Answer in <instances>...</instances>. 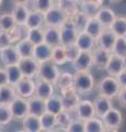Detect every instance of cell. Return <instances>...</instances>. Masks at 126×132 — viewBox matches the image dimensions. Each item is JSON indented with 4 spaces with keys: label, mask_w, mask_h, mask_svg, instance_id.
<instances>
[{
    "label": "cell",
    "mask_w": 126,
    "mask_h": 132,
    "mask_svg": "<svg viewBox=\"0 0 126 132\" xmlns=\"http://www.w3.org/2000/svg\"><path fill=\"white\" fill-rule=\"evenodd\" d=\"M74 87L78 94H89L94 88V78L88 71L76 72L74 75Z\"/></svg>",
    "instance_id": "6da1fadb"
},
{
    "label": "cell",
    "mask_w": 126,
    "mask_h": 132,
    "mask_svg": "<svg viewBox=\"0 0 126 132\" xmlns=\"http://www.w3.org/2000/svg\"><path fill=\"white\" fill-rule=\"evenodd\" d=\"M67 12L58 3L53 6L48 11L44 13V24L46 27H57L59 28L68 18Z\"/></svg>",
    "instance_id": "7a4b0ae2"
},
{
    "label": "cell",
    "mask_w": 126,
    "mask_h": 132,
    "mask_svg": "<svg viewBox=\"0 0 126 132\" xmlns=\"http://www.w3.org/2000/svg\"><path fill=\"white\" fill-rule=\"evenodd\" d=\"M96 89L101 96L112 99L117 96V94H119L121 89V86L119 84V81H117L116 77L109 75L106 77L102 78V79L98 82Z\"/></svg>",
    "instance_id": "3957f363"
},
{
    "label": "cell",
    "mask_w": 126,
    "mask_h": 132,
    "mask_svg": "<svg viewBox=\"0 0 126 132\" xmlns=\"http://www.w3.org/2000/svg\"><path fill=\"white\" fill-rule=\"evenodd\" d=\"M60 32V44L62 45H68L76 42L77 35H78V30L76 29V26L72 21L71 16H68L62 26L59 27Z\"/></svg>",
    "instance_id": "277c9868"
},
{
    "label": "cell",
    "mask_w": 126,
    "mask_h": 132,
    "mask_svg": "<svg viewBox=\"0 0 126 132\" xmlns=\"http://www.w3.org/2000/svg\"><path fill=\"white\" fill-rule=\"evenodd\" d=\"M59 69L57 67L54 62L50 61H45L40 63L38 65V71H37V75L40 77V79L50 81L52 84H55L56 79L59 75Z\"/></svg>",
    "instance_id": "5b68a950"
},
{
    "label": "cell",
    "mask_w": 126,
    "mask_h": 132,
    "mask_svg": "<svg viewBox=\"0 0 126 132\" xmlns=\"http://www.w3.org/2000/svg\"><path fill=\"white\" fill-rule=\"evenodd\" d=\"M60 96H62L64 110H67L69 112L74 111L76 109L77 105H78V102L80 101L79 94L76 92L74 86L60 90Z\"/></svg>",
    "instance_id": "8992f818"
},
{
    "label": "cell",
    "mask_w": 126,
    "mask_h": 132,
    "mask_svg": "<svg viewBox=\"0 0 126 132\" xmlns=\"http://www.w3.org/2000/svg\"><path fill=\"white\" fill-rule=\"evenodd\" d=\"M17 96L29 99L35 93V82L30 77H22L14 86Z\"/></svg>",
    "instance_id": "52a82bcc"
},
{
    "label": "cell",
    "mask_w": 126,
    "mask_h": 132,
    "mask_svg": "<svg viewBox=\"0 0 126 132\" xmlns=\"http://www.w3.org/2000/svg\"><path fill=\"white\" fill-rule=\"evenodd\" d=\"M101 119L104 123V127L108 128L109 130H117L123 123V116L120 112V110L113 107Z\"/></svg>",
    "instance_id": "ba28073f"
},
{
    "label": "cell",
    "mask_w": 126,
    "mask_h": 132,
    "mask_svg": "<svg viewBox=\"0 0 126 132\" xmlns=\"http://www.w3.org/2000/svg\"><path fill=\"white\" fill-rule=\"evenodd\" d=\"M10 109L13 118L17 119H22L29 113V102H27L26 98L17 96L13 100L10 102Z\"/></svg>",
    "instance_id": "9c48e42d"
},
{
    "label": "cell",
    "mask_w": 126,
    "mask_h": 132,
    "mask_svg": "<svg viewBox=\"0 0 126 132\" xmlns=\"http://www.w3.org/2000/svg\"><path fill=\"white\" fill-rule=\"evenodd\" d=\"M18 65L24 77L32 78L33 76L37 75L40 63L35 59H33V57H21Z\"/></svg>",
    "instance_id": "30bf717a"
},
{
    "label": "cell",
    "mask_w": 126,
    "mask_h": 132,
    "mask_svg": "<svg viewBox=\"0 0 126 132\" xmlns=\"http://www.w3.org/2000/svg\"><path fill=\"white\" fill-rule=\"evenodd\" d=\"M76 114L77 118L82 121H86L88 119L93 118L95 116L94 104L90 100H80L76 107Z\"/></svg>",
    "instance_id": "8fae6325"
},
{
    "label": "cell",
    "mask_w": 126,
    "mask_h": 132,
    "mask_svg": "<svg viewBox=\"0 0 126 132\" xmlns=\"http://www.w3.org/2000/svg\"><path fill=\"white\" fill-rule=\"evenodd\" d=\"M91 54H92V66H94V67L99 69H105V66H106L110 57H111L112 52L98 46L96 48L92 50Z\"/></svg>",
    "instance_id": "7c38bea8"
},
{
    "label": "cell",
    "mask_w": 126,
    "mask_h": 132,
    "mask_svg": "<svg viewBox=\"0 0 126 132\" xmlns=\"http://www.w3.org/2000/svg\"><path fill=\"white\" fill-rule=\"evenodd\" d=\"M125 68L126 67H125L124 57H121V56L115 55L112 53L106 66H105V71H106L108 75L116 77L121 72H123Z\"/></svg>",
    "instance_id": "4fadbf2b"
},
{
    "label": "cell",
    "mask_w": 126,
    "mask_h": 132,
    "mask_svg": "<svg viewBox=\"0 0 126 132\" xmlns=\"http://www.w3.org/2000/svg\"><path fill=\"white\" fill-rule=\"evenodd\" d=\"M117 36L114 34V32L111 30V28H104L102 31H101L100 35L96 38V43L100 47H102L104 50H108V51L111 52L113 48V45L115 43Z\"/></svg>",
    "instance_id": "5bb4252c"
},
{
    "label": "cell",
    "mask_w": 126,
    "mask_h": 132,
    "mask_svg": "<svg viewBox=\"0 0 126 132\" xmlns=\"http://www.w3.org/2000/svg\"><path fill=\"white\" fill-rule=\"evenodd\" d=\"M76 72L89 71L92 67V54L89 51H81L75 61L71 62Z\"/></svg>",
    "instance_id": "9a60e30c"
},
{
    "label": "cell",
    "mask_w": 126,
    "mask_h": 132,
    "mask_svg": "<svg viewBox=\"0 0 126 132\" xmlns=\"http://www.w3.org/2000/svg\"><path fill=\"white\" fill-rule=\"evenodd\" d=\"M21 56L19 55L15 46L12 44L0 50V60H1L3 65H12V64H18Z\"/></svg>",
    "instance_id": "2e32d148"
},
{
    "label": "cell",
    "mask_w": 126,
    "mask_h": 132,
    "mask_svg": "<svg viewBox=\"0 0 126 132\" xmlns=\"http://www.w3.org/2000/svg\"><path fill=\"white\" fill-rule=\"evenodd\" d=\"M95 18L99 20L101 26L104 29V28H111L112 23L114 22V20L116 18V15H115V12L112 9L106 8V7H101L99 11L96 12Z\"/></svg>",
    "instance_id": "e0dca14e"
},
{
    "label": "cell",
    "mask_w": 126,
    "mask_h": 132,
    "mask_svg": "<svg viewBox=\"0 0 126 132\" xmlns=\"http://www.w3.org/2000/svg\"><path fill=\"white\" fill-rule=\"evenodd\" d=\"M76 45L79 47L80 51H89L91 52L94 48L95 45V39L92 38L90 34H88L87 32L81 31L78 33L76 39Z\"/></svg>",
    "instance_id": "ac0fdd59"
},
{
    "label": "cell",
    "mask_w": 126,
    "mask_h": 132,
    "mask_svg": "<svg viewBox=\"0 0 126 132\" xmlns=\"http://www.w3.org/2000/svg\"><path fill=\"white\" fill-rule=\"evenodd\" d=\"M52 51H53V47L45 42L37 44V45H34L33 59H35L38 63H42V62H45V61H50L51 57H52Z\"/></svg>",
    "instance_id": "d6986e66"
},
{
    "label": "cell",
    "mask_w": 126,
    "mask_h": 132,
    "mask_svg": "<svg viewBox=\"0 0 126 132\" xmlns=\"http://www.w3.org/2000/svg\"><path fill=\"white\" fill-rule=\"evenodd\" d=\"M53 94H54V84L43 79H40L37 82H35V96L46 100Z\"/></svg>",
    "instance_id": "ffe728a7"
},
{
    "label": "cell",
    "mask_w": 126,
    "mask_h": 132,
    "mask_svg": "<svg viewBox=\"0 0 126 132\" xmlns=\"http://www.w3.org/2000/svg\"><path fill=\"white\" fill-rule=\"evenodd\" d=\"M44 31V42L51 45L52 47L60 44V32L57 27H45Z\"/></svg>",
    "instance_id": "44dd1931"
},
{
    "label": "cell",
    "mask_w": 126,
    "mask_h": 132,
    "mask_svg": "<svg viewBox=\"0 0 126 132\" xmlns=\"http://www.w3.org/2000/svg\"><path fill=\"white\" fill-rule=\"evenodd\" d=\"M94 104V110H95V116L99 118H102L103 116L108 112V111L112 108V101L111 99L104 96L99 95L93 101Z\"/></svg>",
    "instance_id": "7402d4cb"
},
{
    "label": "cell",
    "mask_w": 126,
    "mask_h": 132,
    "mask_svg": "<svg viewBox=\"0 0 126 132\" xmlns=\"http://www.w3.org/2000/svg\"><path fill=\"white\" fill-rule=\"evenodd\" d=\"M22 126L23 130L26 132H41V121L40 117L32 113H27L25 117L22 119Z\"/></svg>",
    "instance_id": "603a6c76"
},
{
    "label": "cell",
    "mask_w": 126,
    "mask_h": 132,
    "mask_svg": "<svg viewBox=\"0 0 126 132\" xmlns=\"http://www.w3.org/2000/svg\"><path fill=\"white\" fill-rule=\"evenodd\" d=\"M27 102H29V113L38 116L40 117L41 114H43L46 111L45 100L37 96H35V95H33L32 97L27 99Z\"/></svg>",
    "instance_id": "cb8c5ba5"
},
{
    "label": "cell",
    "mask_w": 126,
    "mask_h": 132,
    "mask_svg": "<svg viewBox=\"0 0 126 132\" xmlns=\"http://www.w3.org/2000/svg\"><path fill=\"white\" fill-rule=\"evenodd\" d=\"M45 107H46V111L52 112L54 114H57L62 110H64L62 96L53 94L51 97H48L45 100Z\"/></svg>",
    "instance_id": "d4e9b609"
},
{
    "label": "cell",
    "mask_w": 126,
    "mask_h": 132,
    "mask_svg": "<svg viewBox=\"0 0 126 132\" xmlns=\"http://www.w3.org/2000/svg\"><path fill=\"white\" fill-rule=\"evenodd\" d=\"M17 97L14 86L10 84L0 86V104L2 105H10V102Z\"/></svg>",
    "instance_id": "484cf974"
},
{
    "label": "cell",
    "mask_w": 126,
    "mask_h": 132,
    "mask_svg": "<svg viewBox=\"0 0 126 132\" xmlns=\"http://www.w3.org/2000/svg\"><path fill=\"white\" fill-rule=\"evenodd\" d=\"M15 48L21 57H33L34 44L29 39H22L17 42Z\"/></svg>",
    "instance_id": "4316f807"
},
{
    "label": "cell",
    "mask_w": 126,
    "mask_h": 132,
    "mask_svg": "<svg viewBox=\"0 0 126 132\" xmlns=\"http://www.w3.org/2000/svg\"><path fill=\"white\" fill-rule=\"evenodd\" d=\"M11 13L13 15L14 21L17 24H25L30 10L26 7V5H14Z\"/></svg>",
    "instance_id": "83f0119b"
},
{
    "label": "cell",
    "mask_w": 126,
    "mask_h": 132,
    "mask_svg": "<svg viewBox=\"0 0 126 132\" xmlns=\"http://www.w3.org/2000/svg\"><path fill=\"white\" fill-rule=\"evenodd\" d=\"M25 26L27 29H35V28H43L44 26V13L40 11H30L29 16L26 19Z\"/></svg>",
    "instance_id": "f1b7e54d"
},
{
    "label": "cell",
    "mask_w": 126,
    "mask_h": 132,
    "mask_svg": "<svg viewBox=\"0 0 126 132\" xmlns=\"http://www.w3.org/2000/svg\"><path fill=\"white\" fill-rule=\"evenodd\" d=\"M7 76H8V82L12 86H15V84L23 77L22 72L20 69L18 64H12V65H6L5 66Z\"/></svg>",
    "instance_id": "f546056e"
},
{
    "label": "cell",
    "mask_w": 126,
    "mask_h": 132,
    "mask_svg": "<svg viewBox=\"0 0 126 132\" xmlns=\"http://www.w3.org/2000/svg\"><path fill=\"white\" fill-rule=\"evenodd\" d=\"M84 122V132H103L105 131L104 123L102 119L94 116L93 118H90Z\"/></svg>",
    "instance_id": "4dcf8cb0"
},
{
    "label": "cell",
    "mask_w": 126,
    "mask_h": 132,
    "mask_svg": "<svg viewBox=\"0 0 126 132\" xmlns=\"http://www.w3.org/2000/svg\"><path fill=\"white\" fill-rule=\"evenodd\" d=\"M40 121L42 131H53L56 127V114L45 111L40 116Z\"/></svg>",
    "instance_id": "1f68e13d"
},
{
    "label": "cell",
    "mask_w": 126,
    "mask_h": 132,
    "mask_svg": "<svg viewBox=\"0 0 126 132\" xmlns=\"http://www.w3.org/2000/svg\"><path fill=\"white\" fill-rule=\"evenodd\" d=\"M103 30V27L101 26V23L99 22V20H98L95 16H93V18H89L88 22H87V26L84 28V32H87L88 34H90L92 38H94L96 40V38L100 35L101 31Z\"/></svg>",
    "instance_id": "d6a6232c"
},
{
    "label": "cell",
    "mask_w": 126,
    "mask_h": 132,
    "mask_svg": "<svg viewBox=\"0 0 126 132\" xmlns=\"http://www.w3.org/2000/svg\"><path fill=\"white\" fill-rule=\"evenodd\" d=\"M55 85L57 86L59 90L71 87V86H74V75L68 72L59 73L57 79L55 81Z\"/></svg>",
    "instance_id": "836d02e7"
},
{
    "label": "cell",
    "mask_w": 126,
    "mask_h": 132,
    "mask_svg": "<svg viewBox=\"0 0 126 132\" xmlns=\"http://www.w3.org/2000/svg\"><path fill=\"white\" fill-rule=\"evenodd\" d=\"M51 61L54 62L56 65H63V64L66 63V62H68L67 57H66V53H65L64 45L59 44V45H57V46L53 47Z\"/></svg>",
    "instance_id": "e575fe53"
},
{
    "label": "cell",
    "mask_w": 126,
    "mask_h": 132,
    "mask_svg": "<svg viewBox=\"0 0 126 132\" xmlns=\"http://www.w3.org/2000/svg\"><path fill=\"white\" fill-rule=\"evenodd\" d=\"M81 6V11L83 12L84 14H87L89 18H93L95 16L96 12L99 11V9L102 7V3L95 1V0H88L87 2L82 3Z\"/></svg>",
    "instance_id": "d590c367"
},
{
    "label": "cell",
    "mask_w": 126,
    "mask_h": 132,
    "mask_svg": "<svg viewBox=\"0 0 126 132\" xmlns=\"http://www.w3.org/2000/svg\"><path fill=\"white\" fill-rule=\"evenodd\" d=\"M111 30L116 36H126V18L116 16L111 26Z\"/></svg>",
    "instance_id": "8d00e7d4"
},
{
    "label": "cell",
    "mask_w": 126,
    "mask_h": 132,
    "mask_svg": "<svg viewBox=\"0 0 126 132\" xmlns=\"http://www.w3.org/2000/svg\"><path fill=\"white\" fill-rule=\"evenodd\" d=\"M72 18V21H74L75 26H76V29L78 30V32H81L84 30V28L87 26V22L89 20V16L87 14H84L82 11H77L74 15H71Z\"/></svg>",
    "instance_id": "74e56055"
},
{
    "label": "cell",
    "mask_w": 126,
    "mask_h": 132,
    "mask_svg": "<svg viewBox=\"0 0 126 132\" xmlns=\"http://www.w3.org/2000/svg\"><path fill=\"white\" fill-rule=\"evenodd\" d=\"M111 52L121 57L126 56V36H117Z\"/></svg>",
    "instance_id": "f35d334b"
},
{
    "label": "cell",
    "mask_w": 126,
    "mask_h": 132,
    "mask_svg": "<svg viewBox=\"0 0 126 132\" xmlns=\"http://www.w3.org/2000/svg\"><path fill=\"white\" fill-rule=\"evenodd\" d=\"M26 39H29L34 45H37L44 42V31L42 28L29 29Z\"/></svg>",
    "instance_id": "ab89813d"
},
{
    "label": "cell",
    "mask_w": 126,
    "mask_h": 132,
    "mask_svg": "<svg viewBox=\"0 0 126 132\" xmlns=\"http://www.w3.org/2000/svg\"><path fill=\"white\" fill-rule=\"evenodd\" d=\"M15 21L12 13H2L0 14V31H9L15 26Z\"/></svg>",
    "instance_id": "60d3db41"
},
{
    "label": "cell",
    "mask_w": 126,
    "mask_h": 132,
    "mask_svg": "<svg viewBox=\"0 0 126 132\" xmlns=\"http://www.w3.org/2000/svg\"><path fill=\"white\" fill-rule=\"evenodd\" d=\"M72 120L70 117V112L67 110H62L60 112L56 114V127L63 128L65 130L68 127V125Z\"/></svg>",
    "instance_id": "b9f144b4"
},
{
    "label": "cell",
    "mask_w": 126,
    "mask_h": 132,
    "mask_svg": "<svg viewBox=\"0 0 126 132\" xmlns=\"http://www.w3.org/2000/svg\"><path fill=\"white\" fill-rule=\"evenodd\" d=\"M13 116H12L11 109L9 105H2L0 104V126H7L10 123Z\"/></svg>",
    "instance_id": "7bdbcfd3"
},
{
    "label": "cell",
    "mask_w": 126,
    "mask_h": 132,
    "mask_svg": "<svg viewBox=\"0 0 126 132\" xmlns=\"http://www.w3.org/2000/svg\"><path fill=\"white\" fill-rule=\"evenodd\" d=\"M32 3H33V9L42 12V13H45L54 6L53 0H33Z\"/></svg>",
    "instance_id": "ee69618b"
},
{
    "label": "cell",
    "mask_w": 126,
    "mask_h": 132,
    "mask_svg": "<svg viewBox=\"0 0 126 132\" xmlns=\"http://www.w3.org/2000/svg\"><path fill=\"white\" fill-rule=\"evenodd\" d=\"M65 53H66V57L68 62H72L76 60V57L79 55V53L81 52L79 47L76 45V43H71L68 45H65Z\"/></svg>",
    "instance_id": "f6af8a7d"
},
{
    "label": "cell",
    "mask_w": 126,
    "mask_h": 132,
    "mask_svg": "<svg viewBox=\"0 0 126 132\" xmlns=\"http://www.w3.org/2000/svg\"><path fill=\"white\" fill-rule=\"evenodd\" d=\"M65 131L68 132H84V122L82 120L77 118V120H72L68 125V127L65 129Z\"/></svg>",
    "instance_id": "bcb514c9"
},
{
    "label": "cell",
    "mask_w": 126,
    "mask_h": 132,
    "mask_svg": "<svg viewBox=\"0 0 126 132\" xmlns=\"http://www.w3.org/2000/svg\"><path fill=\"white\" fill-rule=\"evenodd\" d=\"M11 42L9 40V36H8V33L6 31H0V50L10 45Z\"/></svg>",
    "instance_id": "7dc6e473"
},
{
    "label": "cell",
    "mask_w": 126,
    "mask_h": 132,
    "mask_svg": "<svg viewBox=\"0 0 126 132\" xmlns=\"http://www.w3.org/2000/svg\"><path fill=\"white\" fill-rule=\"evenodd\" d=\"M116 97L119 98L120 105L123 106V107H126V87H121Z\"/></svg>",
    "instance_id": "c3c4849f"
},
{
    "label": "cell",
    "mask_w": 126,
    "mask_h": 132,
    "mask_svg": "<svg viewBox=\"0 0 126 132\" xmlns=\"http://www.w3.org/2000/svg\"><path fill=\"white\" fill-rule=\"evenodd\" d=\"M116 79L119 81L121 87H126V68L116 76Z\"/></svg>",
    "instance_id": "681fc988"
},
{
    "label": "cell",
    "mask_w": 126,
    "mask_h": 132,
    "mask_svg": "<svg viewBox=\"0 0 126 132\" xmlns=\"http://www.w3.org/2000/svg\"><path fill=\"white\" fill-rule=\"evenodd\" d=\"M7 84H9V82H8V76H7L6 69L0 68V86H3Z\"/></svg>",
    "instance_id": "f907efd6"
},
{
    "label": "cell",
    "mask_w": 126,
    "mask_h": 132,
    "mask_svg": "<svg viewBox=\"0 0 126 132\" xmlns=\"http://www.w3.org/2000/svg\"><path fill=\"white\" fill-rule=\"evenodd\" d=\"M14 5H26L30 0H11Z\"/></svg>",
    "instance_id": "816d5d0a"
},
{
    "label": "cell",
    "mask_w": 126,
    "mask_h": 132,
    "mask_svg": "<svg viewBox=\"0 0 126 132\" xmlns=\"http://www.w3.org/2000/svg\"><path fill=\"white\" fill-rule=\"evenodd\" d=\"M74 1L77 3V5H82V3H84V2H87L88 0H74Z\"/></svg>",
    "instance_id": "f5cc1de1"
},
{
    "label": "cell",
    "mask_w": 126,
    "mask_h": 132,
    "mask_svg": "<svg viewBox=\"0 0 126 132\" xmlns=\"http://www.w3.org/2000/svg\"><path fill=\"white\" fill-rule=\"evenodd\" d=\"M54 2H56V3H60L62 1H64V0H53Z\"/></svg>",
    "instance_id": "db71d44e"
},
{
    "label": "cell",
    "mask_w": 126,
    "mask_h": 132,
    "mask_svg": "<svg viewBox=\"0 0 126 132\" xmlns=\"http://www.w3.org/2000/svg\"><path fill=\"white\" fill-rule=\"evenodd\" d=\"M109 1H110V2H119L120 0H109Z\"/></svg>",
    "instance_id": "11a10c76"
},
{
    "label": "cell",
    "mask_w": 126,
    "mask_h": 132,
    "mask_svg": "<svg viewBox=\"0 0 126 132\" xmlns=\"http://www.w3.org/2000/svg\"><path fill=\"white\" fill-rule=\"evenodd\" d=\"M95 1H98V2H100V3H102V2H103V0H95Z\"/></svg>",
    "instance_id": "9f6ffc18"
},
{
    "label": "cell",
    "mask_w": 126,
    "mask_h": 132,
    "mask_svg": "<svg viewBox=\"0 0 126 132\" xmlns=\"http://www.w3.org/2000/svg\"><path fill=\"white\" fill-rule=\"evenodd\" d=\"M124 62H125V67H126V56L124 57Z\"/></svg>",
    "instance_id": "6f0895ef"
},
{
    "label": "cell",
    "mask_w": 126,
    "mask_h": 132,
    "mask_svg": "<svg viewBox=\"0 0 126 132\" xmlns=\"http://www.w3.org/2000/svg\"><path fill=\"white\" fill-rule=\"evenodd\" d=\"M2 1H3V0H0V6L2 5Z\"/></svg>",
    "instance_id": "680465c9"
},
{
    "label": "cell",
    "mask_w": 126,
    "mask_h": 132,
    "mask_svg": "<svg viewBox=\"0 0 126 132\" xmlns=\"http://www.w3.org/2000/svg\"><path fill=\"white\" fill-rule=\"evenodd\" d=\"M0 127H1V126H0Z\"/></svg>",
    "instance_id": "91938a15"
}]
</instances>
